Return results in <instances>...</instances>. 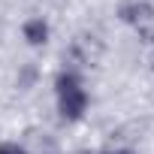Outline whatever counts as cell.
Instances as JSON below:
<instances>
[{
  "label": "cell",
  "mask_w": 154,
  "mask_h": 154,
  "mask_svg": "<svg viewBox=\"0 0 154 154\" xmlns=\"http://www.w3.org/2000/svg\"><path fill=\"white\" fill-rule=\"evenodd\" d=\"M54 100H57V112L63 121H79L88 112V91L82 85V79L75 72H57L54 79Z\"/></svg>",
  "instance_id": "1"
},
{
  "label": "cell",
  "mask_w": 154,
  "mask_h": 154,
  "mask_svg": "<svg viewBox=\"0 0 154 154\" xmlns=\"http://www.w3.org/2000/svg\"><path fill=\"white\" fill-rule=\"evenodd\" d=\"M106 154H133V151H106Z\"/></svg>",
  "instance_id": "4"
},
{
  "label": "cell",
  "mask_w": 154,
  "mask_h": 154,
  "mask_svg": "<svg viewBox=\"0 0 154 154\" xmlns=\"http://www.w3.org/2000/svg\"><path fill=\"white\" fill-rule=\"evenodd\" d=\"M0 154H30V151L18 142H0Z\"/></svg>",
  "instance_id": "3"
},
{
  "label": "cell",
  "mask_w": 154,
  "mask_h": 154,
  "mask_svg": "<svg viewBox=\"0 0 154 154\" xmlns=\"http://www.w3.org/2000/svg\"><path fill=\"white\" fill-rule=\"evenodd\" d=\"M21 36L27 39V45H45L48 42V24L42 18H27L21 24Z\"/></svg>",
  "instance_id": "2"
}]
</instances>
